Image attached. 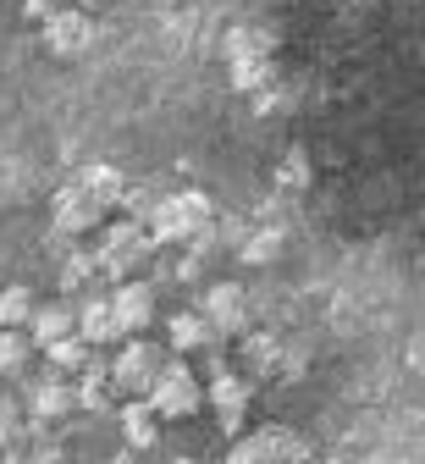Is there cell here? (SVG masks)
<instances>
[{"instance_id":"1","label":"cell","mask_w":425,"mask_h":464,"mask_svg":"<svg viewBox=\"0 0 425 464\" xmlns=\"http://www.w3.org/2000/svg\"><path fill=\"white\" fill-rule=\"evenodd\" d=\"M205 227H216V205H210L205 188L160 194V205H155L150 221H144V232H150V244H155V249H160V244H188L194 232H205Z\"/></svg>"},{"instance_id":"2","label":"cell","mask_w":425,"mask_h":464,"mask_svg":"<svg viewBox=\"0 0 425 464\" xmlns=\"http://www.w3.org/2000/svg\"><path fill=\"white\" fill-rule=\"evenodd\" d=\"M155 255V244H150V232L139 227V221H111L105 227V238H100V249H94V266H100V276H111V282H133V271L144 266Z\"/></svg>"},{"instance_id":"3","label":"cell","mask_w":425,"mask_h":464,"mask_svg":"<svg viewBox=\"0 0 425 464\" xmlns=\"http://www.w3.org/2000/svg\"><path fill=\"white\" fill-rule=\"evenodd\" d=\"M144 403L155 410V420H188L199 403H205V387H199V376L182 365V360H166L160 376H155V387L144 392Z\"/></svg>"},{"instance_id":"4","label":"cell","mask_w":425,"mask_h":464,"mask_svg":"<svg viewBox=\"0 0 425 464\" xmlns=\"http://www.w3.org/2000/svg\"><path fill=\"white\" fill-rule=\"evenodd\" d=\"M160 365H166L160 348H155V343H144V337H133V343L111 360V387H116L121 398H144V392L155 387Z\"/></svg>"},{"instance_id":"5","label":"cell","mask_w":425,"mask_h":464,"mask_svg":"<svg viewBox=\"0 0 425 464\" xmlns=\"http://www.w3.org/2000/svg\"><path fill=\"white\" fill-rule=\"evenodd\" d=\"M199 315L210 321L216 343H221V337H237L243 326H249V294H243L237 282H210L205 299H199Z\"/></svg>"},{"instance_id":"6","label":"cell","mask_w":425,"mask_h":464,"mask_svg":"<svg viewBox=\"0 0 425 464\" xmlns=\"http://www.w3.org/2000/svg\"><path fill=\"white\" fill-rule=\"evenodd\" d=\"M232 453L249 459V464H304V459H310V448H304V437L293 426H260L255 437H243Z\"/></svg>"},{"instance_id":"7","label":"cell","mask_w":425,"mask_h":464,"mask_svg":"<svg viewBox=\"0 0 425 464\" xmlns=\"http://www.w3.org/2000/svg\"><path fill=\"white\" fill-rule=\"evenodd\" d=\"M94 44V17L78 12V6H61L50 23H44V50L55 62H78V55Z\"/></svg>"},{"instance_id":"8","label":"cell","mask_w":425,"mask_h":464,"mask_svg":"<svg viewBox=\"0 0 425 464\" xmlns=\"http://www.w3.org/2000/svg\"><path fill=\"white\" fill-rule=\"evenodd\" d=\"M205 403L216 410L221 431H227V437H237L243 415H249V376H232V371H221V376L205 387Z\"/></svg>"},{"instance_id":"9","label":"cell","mask_w":425,"mask_h":464,"mask_svg":"<svg viewBox=\"0 0 425 464\" xmlns=\"http://www.w3.org/2000/svg\"><path fill=\"white\" fill-rule=\"evenodd\" d=\"M50 216H55V232L61 238H78V232H89V227H100V205L78 188V183H61L55 188V199H50Z\"/></svg>"},{"instance_id":"10","label":"cell","mask_w":425,"mask_h":464,"mask_svg":"<svg viewBox=\"0 0 425 464\" xmlns=\"http://www.w3.org/2000/svg\"><path fill=\"white\" fill-rule=\"evenodd\" d=\"M111 315H116V326H121V337H139V332L155 321V287H150V282H116Z\"/></svg>"},{"instance_id":"11","label":"cell","mask_w":425,"mask_h":464,"mask_svg":"<svg viewBox=\"0 0 425 464\" xmlns=\"http://www.w3.org/2000/svg\"><path fill=\"white\" fill-rule=\"evenodd\" d=\"M271 50H276V28H266V23H237V28H227V39H221L227 67H232V62H271Z\"/></svg>"},{"instance_id":"12","label":"cell","mask_w":425,"mask_h":464,"mask_svg":"<svg viewBox=\"0 0 425 464\" xmlns=\"http://www.w3.org/2000/svg\"><path fill=\"white\" fill-rule=\"evenodd\" d=\"M61 337H78V310H72V304H61V299H50V304L34 310V321H28V343H34V348H50V343H61Z\"/></svg>"},{"instance_id":"13","label":"cell","mask_w":425,"mask_h":464,"mask_svg":"<svg viewBox=\"0 0 425 464\" xmlns=\"http://www.w3.org/2000/svg\"><path fill=\"white\" fill-rule=\"evenodd\" d=\"M67 410H78V403H72V387H67V376H39V382L28 387V415H34V426L61 420Z\"/></svg>"},{"instance_id":"14","label":"cell","mask_w":425,"mask_h":464,"mask_svg":"<svg viewBox=\"0 0 425 464\" xmlns=\"http://www.w3.org/2000/svg\"><path fill=\"white\" fill-rule=\"evenodd\" d=\"M78 188H83L100 210H111V205H121V194H128V171L111 166V160H94V166L78 171Z\"/></svg>"},{"instance_id":"15","label":"cell","mask_w":425,"mask_h":464,"mask_svg":"<svg viewBox=\"0 0 425 464\" xmlns=\"http://www.w3.org/2000/svg\"><path fill=\"white\" fill-rule=\"evenodd\" d=\"M78 337H83L89 348L121 337V326H116V315H111V299H83V304H78Z\"/></svg>"},{"instance_id":"16","label":"cell","mask_w":425,"mask_h":464,"mask_svg":"<svg viewBox=\"0 0 425 464\" xmlns=\"http://www.w3.org/2000/svg\"><path fill=\"white\" fill-rule=\"evenodd\" d=\"M166 337H171L177 354H194V348H210V343H216V332H210V321H205L199 310H177V315L166 321Z\"/></svg>"},{"instance_id":"17","label":"cell","mask_w":425,"mask_h":464,"mask_svg":"<svg viewBox=\"0 0 425 464\" xmlns=\"http://www.w3.org/2000/svg\"><path fill=\"white\" fill-rule=\"evenodd\" d=\"M121 437H128V448H155L160 442V420L144 398H128L121 403Z\"/></svg>"},{"instance_id":"18","label":"cell","mask_w":425,"mask_h":464,"mask_svg":"<svg viewBox=\"0 0 425 464\" xmlns=\"http://www.w3.org/2000/svg\"><path fill=\"white\" fill-rule=\"evenodd\" d=\"M111 360H89L83 365V376H78V387H72V403L78 410H105L111 403Z\"/></svg>"},{"instance_id":"19","label":"cell","mask_w":425,"mask_h":464,"mask_svg":"<svg viewBox=\"0 0 425 464\" xmlns=\"http://www.w3.org/2000/svg\"><path fill=\"white\" fill-rule=\"evenodd\" d=\"M282 249H287L282 227H249V238L237 244V260L243 266H271V260H282Z\"/></svg>"},{"instance_id":"20","label":"cell","mask_w":425,"mask_h":464,"mask_svg":"<svg viewBox=\"0 0 425 464\" xmlns=\"http://www.w3.org/2000/svg\"><path fill=\"white\" fill-rule=\"evenodd\" d=\"M243 360H249L255 376H276V371H282V337L249 332V337H243Z\"/></svg>"},{"instance_id":"21","label":"cell","mask_w":425,"mask_h":464,"mask_svg":"<svg viewBox=\"0 0 425 464\" xmlns=\"http://www.w3.org/2000/svg\"><path fill=\"white\" fill-rule=\"evenodd\" d=\"M44 360H50V376H83V365L94 360V348L83 343V337H61V343H50L44 348Z\"/></svg>"},{"instance_id":"22","label":"cell","mask_w":425,"mask_h":464,"mask_svg":"<svg viewBox=\"0 0 425 464\" xmlns=\"http://www.w3.org/2000/svg\"><path fill=\"white\" fill-rule=\"evenodd\" d=\"M34 310H39V299L28 287H6V294H0V332H23L34 321Z\"/></svg>"},{"instance_id":"23","label":"cell","mask_w":425,"mask_h":464,"mask_svg":"<svg viewBox=\"0 0 425 464\" xmlns=\"http://www.w3.org/2000/svg\"><path fill=\"white\" fill-rule=\"evenodd\" d=\"M310 178H315L310 150H287V155L276 160V188H287V194H304V188H310Z\"/></svg>"},{"instance_id":"24","label":"cell","mask_w":425,"mask_h":464,"mask_svg":"<svg viewBox=\"0 0 425 464\" xmlns=\"http://www.w3.org/2000/svg\"><path fill=\"white\" fill-rule=\"evenodd\" d=\"M227 78H232L237 94H266V89L276 83V67H271V62H232Z\"/></svg>"},{"instance_id":"25","label":"cell","mask_w":425,"mask_h":464,"mask_svg":"<svg viewBox=\"0 0 425 464\" xmlns=\"http://www.w3.org/2000/svg\"><path fill=\"white\" fill-rule=\"evenodd\" d=\"M55 276H61V294H78V287H89V282L100 276V266H94V255H89V249H72L67 260H61V271H55Z\"/></svg>"},{"instance_id":"26","label":"cell","mask_w":425,"mask_h":464,"mask_svg":"<svg viewBox=\"0 0 425 464\" xmlns=\"http://www.w3.org/2000/svg\"><path fill=\"white\" fill-rule=\"evenodd\" d=\"M28 360H34L28 332H0V376H23Z\"/></svg>"},{"instance_id":"27","label":"cell","mask_w":425,"mask_h":464,"mask_svg":"<svg viewBox=\"0 0 425 464\" xmlns=\"http://www.w3.org/2000/svg\"><path fill=\"white\" fill-rule=\"evenodd\" d=\"M160 205V188H144V183H128V194H121V210H128V221H150V210Z\"/></svg>"},{"instance_id":"28","label":"cell","mask_w":425,"mask_h":464,"mask_svg":"<svg viewBox=\"0 0 425 464\" xmlns=\"http://www.w3.org/2000/svg\"><path fill=\"white\" fill-rule=\"evenodd\" d=\"M61 12V0H23V17H34V23H50Z\"/></svg>"},{"instance_id":"29","label":"cell","mask_w":425,"mask_h":464,"mask_svg":"<svg viewBox=\"0 0 425 464\" xmlns=\"http://www.w3.org/2000/svg\"><path fill=\"white\" fill-rule=\"evenodd\" d=\"M23 448V420H0V453Z\"/></svg>"},{"instance_id":"30","label":"cell","mask_w":425,"mask_h":464,"mask_svg":"<svg viewBox=\"0 0 425 464\" xmlns=\"http://www.w3.org/2000/svg\"><path fill=\"white\" fill-rule=\"evenodd\" d=\"M409 365L425 376V337H414V343H409Z\"/></svg>"},{"instance_id":"31","label":"cell","mask_w":425,"mask_h":464,"mask_svg":"<svg viewBox=\"0 0 425 464\" xmlns=\"http://www.w3.org/2000/svg\"><path fill=\"white\" fill-rule=\"evenodd\" d=\"M0 420H23V410H17V398H6V392H0Z\"/></svg>"},{"instance_id":"32","label":"cell","mask_w":425,"mask_h":464,"mask_svg":"<svg viewBox=\"0 0 425 464\" xmlns=\"http://www.w3.org/2000/svg\"><path fill=\"white\" fill-rule=\"evenodd\" d=\"M0 464H39L28 448H12V453H0Z\"/></svg>"},{"instance_id":"33","label":"cell","mask_w":425,"mask_h":464,"mask_svg":"<svg viewBox=\"0 0 425 464\" xmlns=\"http://www.w3.org/2000/svg\"><path fill=\"white\" fill-rule=\"evenodd\" d=\"M221 464H249V459H237V453H227V459H221Z\"/></svg>"},{"instance_id":"34","label":"cell","mask_w":425,"mask_h":464,"mask_svg":"<svg viewBox=\"0 0 425 464\" xmlns=\"http://www.w3.org/2000/svg\"><path fill=\"white\" fill-rule=\"evenodd\" d=\"M171 464H194V459H171Z\"/></svg>"},{"instance_id":"35","label":"cell","mask_w":425,"mask_h":464,"mask_svg":"<svg viewBox=\"0 0 425 464\" xmlns=\"http://www.w3.org/2000/svg\"><path fill=\"white\" fill-rule=\"evenodd\" d=\"M78 6H94V0H78Z\"/></svg>"}]
</instances>
